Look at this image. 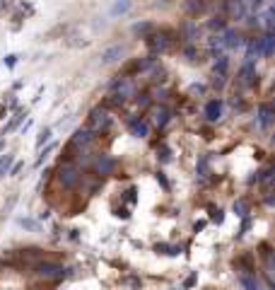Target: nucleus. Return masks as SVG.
<instances>
[{
    "instance_id": "obj_1",
    "label": "nucleus",
    "mask_w": 275,
    "mask_h": 290,
    "mask_svg": "<svg viewBox=\"0 0 275 290\" xmlns=\"http://www.w3.org/2000/svg\"><path fill=\"white\" fill-rule=\"evenodd\" d=\"M36 273L46 278V280H58V278L66 276V268L56 261H39L36 263Z\"/></svg>"
},
{
    "instance_id": "obj_2",
    "label": "nucleus",
    "mask_w": 275,
    "mask_h": 290,
    "mask_svg": "<svg viewBox=\"0 0 275 290\" xmlns=\"http://www.w3.org/2000/svg\"><path fill=\"white\" fill-rule=\"evenodd\" d=\"M174 46V34L172 32H160V34H152L150 37V49L157 54H164V51H169Z\"/></svg>"
},
{
    "instance_id": "obj_3",
    "label": "nucleus",
    "mask_w": 275,
    "mask_h": 290,
    "mask_svg": "<svg viewBox=\"0 0 275 290\" xmlns=\"http://www.w3.org/2000/svg\"><path fill=\"white\" fill-rule=\"evenodd\" d=\"M111 124V119H109V111L106 109H102V107H96V109H92V114H90V131L94 133V131H104L106 126Z\"/></svg>"
},
{
    "instance_id": "obj_4",
    "label": "nucleus",
    "mask_w": 275,
    "mask_h": 290,
    "mask_svg": "<svg viewBox=\"0 0 275 290\" xmlns=\"http://www.w3.org/2000/svg\"><path fill=\"white\" fill-rule=\"evenodd\" d=\"M78 167L75 165H63L60 167V172H58V181L66 186V189H72L75 184H78Z\"/></svg>"
},
{
    "instance_id": "obj_5",
    "label": "nucleus",
    "mask_w": 275,
    "mask_h": 290,
    "mask_svg": "<svg viewBox=\"0 0 275 290\" xmlns=\"http://www.w3.org/2000/svg\"><path fill=\"white\" fill-rule=\"evenodd\" d=\"M133 92H136V85H133V80L124 78V80H121V85H118V90H116V102H124V99H128V97H133Z\"/></svg>"
},
{
    "instance_id": "obj_6",
    "label": "nucleus",
    "mask_w": 275,
    "mask_h": 290,
    "mask_svg": "<svg viewBox=\"0 0 275 290\" xmlns=\"http://www.w3.org/2000/svg\"><path fill=\"white\" fill-rule=\"evenodd\" d=\"M94 140V136H92V131L90 128H80V131H75V136H72V145H90Z\"/></svg>"
},
{
    "instance_id": "obj_7",
    "label": "nucleus",
    "mask_w": 275,
    "mask_h": 290,
    "mask_svg": "<svg viewBox=\"0 0 275 290\" xmlns=\"http://www.w3.org/2000/svg\"><path fill=\"white\" fill-rule=\"evenodd\" d=\"M121 56H124V46H109V49L102 54V63H116Z\"/></svg>"
},
{
    "instance_id": "obj_8",
    "label": "nucleus",
    "mask_w": 275,
    "mask_h": 290,
    "mask_svg": "<svg viewBox=\"0 0 275 290\" xmlns=\"http://www.w3.org/2000/svg\"><path fill=\"white\" fill-rule=\"evenodd\" d=\"M114 167H116V162L111 160L109 155H102V157L96 160V172H99V174H111Z\"/></svg>"
},
{
    "instance_id": "obj_9",
    "label": "nucleus",
    "mask_w": 275,
    "mask_h": 290,
    "mask_svg": "<svg viewBox=\"0 0 275 290\" xmlns=\"http://www.w3.org/2000/svg\"><path fill=\"white\" fill-rule=\"evenodd\" d=\"M220 114H222V102H220V99H212V102H208L206 116L210 119V121H218V119H220Z\"/></svg>"
},
{
    "instance_id": "obj_10",
    "label": "nucleus",
    "mask_w": 275,
    "mask_h": 290,
    "mask_svg": "<svg viewBox=\"0 0 275 290\" xmlns=\"http://www.w3.org/2000/svg\"><path fill=\"white\" fill-rule=\"evenodd\" d=\"M258 119H261L263 128H268L270 121H273V107H270V104H261V107H258Z\"/></svg>"
},
{
    "instance_id": "obj_11",
    "label": "nucleus",
    "mask_w": 275,
    "mask_h": 290,
    "mask_svg": "<svg viewBox=\"0 0 275 290\" xmlns=\"http://www.w3.org/2000/svg\"><path fill=\"white\" fill-rule=\"evenodd\" d=\"M130 5H133V0H116L114 3V8H111V17H118V15H124L130 10Z\"/></svg>"
},
{
    "instance_id": "obj_12",
    "label": "nucleus",
    "mask_w": 275,
    "mask_h": 290,
    "mask_svg": "<svg viewBox=\"0 0 275 290\" xmlns=\"http://www.w3.org/2000/svg\"><path fill=\"white\" fill-rule=\"evenodd\" d=\"M133 133L140 136V138H145L148 136V124L145 121H133Z\"/></svg>"
},
{
    "instance_id": "obj_13",
    "label": "nucleus",
    "mask_w": 275,
    "mask_h": 290,
    "mask_svg": "<svg viewBox=\"0 0 275 290\" xmlns=\"http://www.w3.org/2000/svg\"><path fill=\"white\" fill-rule=\"evenodd\" d=\"M166 119H169V111H166V109H157V111H154V124H157V126H164Z\"/></svg>"
},
{
    "instance_id": "obj_14",
    "label": "nucleus",
    "mask_w": 275,
    "mask_h": 290,
    "mask_svg": "<svg viewBox=\"0 0 275 290\" xmlns=\"http://www.w3.org/2000/svg\"><path fill=\"white\" fill-rule=\"evenodd\" d=\"M181 32H184V34H186V39H188V42H193V37H196V32H198V29L193 27L191 22H186V25H184V27H181Z\"/></svg>"
},
{
    "instance_id": "obj_15",
    "label": "nucleus",
    "mask_w": 275,
    "mask_h": 290,
    "mask_svg": "<svg viewBox=\"0 0 275 290\" xmlns=\"http://www.w3.org/2000/svg\"><path fill=\"white\" fill-rule=\"evenodd\" d=\"M242 285L246 290H258V283H256L251 276H242Z\"/></svg>"
},
{
    "instance_id": "obj_16",
    "label": "nucleus",
    "mask_w": 275,
    "mask_h": 290,
    "mask_svg": "<svg viewBox=\"0 0 275 290\" xmlns=\"http://www.w3.org/2000/svg\"><path fill=\"white\" fill-rule=\"evenodd\" d=\"M251 78H254V68L251 66H244V70H242V83H251Z\"/></svg>"
},
{
    "instance_id": "obj_17",
    "label": "nucleus",
    "mask_w": 275,
    "mask_h": 290,
    "mask_svg": "<svg viewBox=\"0 0 275 290\" xmlns=\"http://www.w3.org/2000/svg\"><path fill=\"white\" fill-rule=\"evenodd\" d=\"M234 213H236V215H246V203H244V201H236V203H234Z\"/></svg>"
},
{
    "instance_id": "obj_18",
    "label": "nucleus",
    "mask_w": 275,
    "mask_h": 290,
    "mask_svg": "<svg viewBox=\"0 0 275 290\" xmlns=\"http://www.w3.org/2000/svg\"><path fill=\"white\" fill-rule=\"evenodd\" d=\"M239 44V37L234 32H227V46H236Z\"/></svg>"
},
{
    "instance_id": "obj_19",
    "label": "nucleus",
    "mask_w": 275,
    "mask_h": 290,
    "mask_svg": "<svg viewBox=\"0 0 275 290\" xmlns=\"http://www.w3.org/2000/svg\"><path fill=\"white\" fill-rule=\"evenodd\" d=\"M10 162H12V155H5V160L0 162V177H2V172L8 169V165H10Z\"/></svg>"
},
{
    "instance_id": "obj_20",
    "label": "nucleus",
    "mask_w": 275,
    "mask_h": 290,
    "mask_svg": "<svg viewBox=\"0 0 275 290\" xmlns=\"http://www.w3.org/2000/svg\"><path fill=\"white\" fill-rule=\"evenodd\" d=\"M48 138H51V131H48V128H44V131H42V138H39V145H44V143H46Z\"/></svg>"
},
{
    "instance_id": "obj_21",
    "label": "nucleus",
    "mask_w": 275,
    "mask_h": 290,
    "mask_svg": "<svg viewBox=\"0 0 275 290\" xmlns=\"http://www.w3.org/2000/svg\"><path fill=\"white\" fill-rule=\"evenodd\" d=\"M212 220H215V222H222V210H212Z\"/></svg>"
},
{
    "instance_id": "obj_22",
    "label": "nucleus",
    "mask_w": 275,
    "mask_h": 290,
    "mask_svg": "<svg viewBox=\"0 0 275 290\" xmlns=\"http://www.w3.org/2000/svg\"><path fill=\"white\" fill-rule=\"evenodd\" d=\"M157 179H160V184H162L164 189H166V186H169V184H166V179H164V174H157Z\"/></svg>"
}]
</instances>
